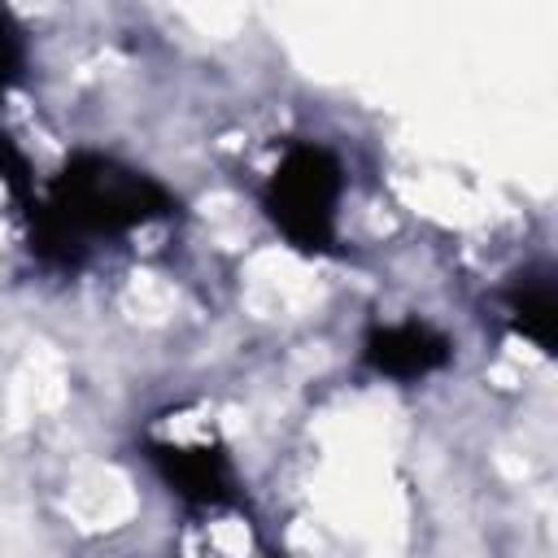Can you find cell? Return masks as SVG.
I'll list each match as a JSON object with an SVG mask.
<instances>
[{"mask_svg":"<svg viewBox=\"0 0 558 558\" xmlns=\"http://www.w3.org/2000/svg\"><path fill=\"white\" fill-rule=\"evenodd\" d=\"M161 196L131 170H118L109 161H87L83 170L65 174L61 183V214L74 227L92 231H122L157 214Z\"/></svg>","mask_w":558,"mask_h":558,"instance_id":"obj_2","label":"cell"},{"mask_svg":"<svg viewBox=\"0 0 558 558\" xmlns=\"http://www.w3.org/2000/svg\"><path fill=\"white\" fill-rule=\"evenodd\" d=\"M336 201H340V170L323 148L288 153V161L270 179V214L305 248H323L331 240Z\"/></svg>","mask_w":558,"mask_h":558,"instance_id":"obj_1","label":"cell"},{"mask_svg":"<svg viewBox=\"0 0 558 558\" xmlns=\"http://www.w3.org/2000/svg\"><path fill=\"white\" fill-rule=\"evenodd\" d=\"M13 65H17V31L0 17V87H4V78L13 74Z\"/></svg>","mask_w":558,"mask_h":558,"instance_id":"obj_4","label":"cell"},{"mask_svg":"<svg viewBox=\"0 0 558 558\" xmlns=\"http://www.w3.org/2000/svg\"><path fill=\"white\" fill-rule=\"evenodd\" d=\"M371 362L388 375H423L432 366L445 362V340L432 336L427 327L418 323H405V327H384L375 340H371Z\"/></svg>","mask_w":558,"mask_h":558,"instance_id":"obj_3","label":"cell"}]
</instances>
